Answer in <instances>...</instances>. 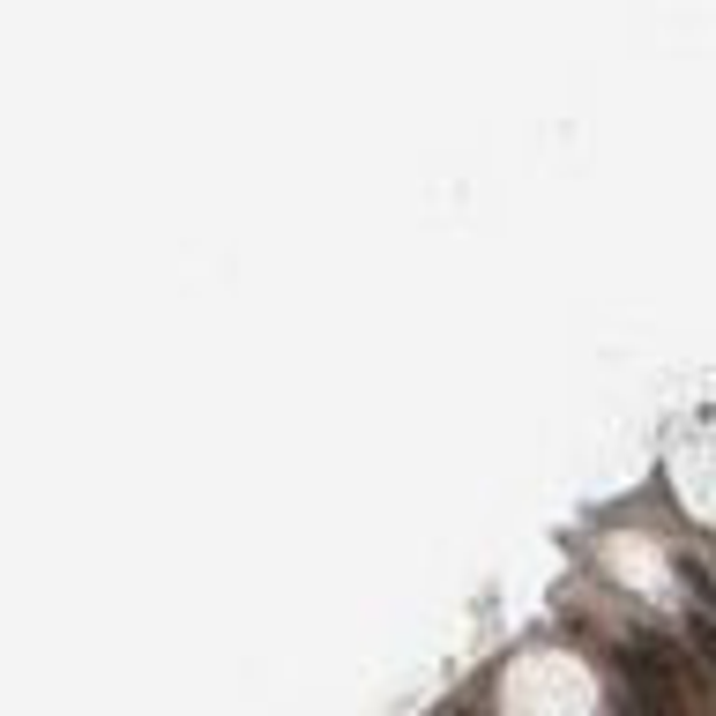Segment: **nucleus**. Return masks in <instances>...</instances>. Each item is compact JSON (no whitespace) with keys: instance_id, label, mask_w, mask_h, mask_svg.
Segmentation results:
<instances>
[{"instance_id":"f257e3e1","label":"nucleus","mask_w":716,"mask_h":716,"mask_svg":"<svg viewBox=\"0 0 716 716\" xmlns=\"http://www.w3.org/2000/svg\"><path fill=\"white\" fill-rule=\"evenodd\" d=\"M619 679H627V687H643L665 716H687V702H694L687 671H679V649H671L665 635H635V643L619 649Z\"/></svg>"},{"instance_id":"f03ea898","label":"nucleus","mask_w":716,"mask_h":716,"mask_svg":"<svg viewBox=\"0 0 716 716\" xmlns=\"http://www.w3.org/2000/svg\"><path fill=\"white\" fill-rule=\"evenodd\" d=\"M679 575H687V590H694V597H709V605H716V582H709V575H702V568H694V560H687V568H679Z\"/></svg>"}]
</instances>
